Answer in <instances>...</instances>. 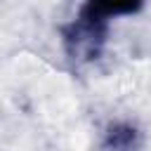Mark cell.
Listing matches in <instances>:
<instances>
[{
  "label": "cell",
  "mask_w": 151,
  "mask_h": 151,
  "mask_svg": "<svg viewBox=\"0 0 151 151\" xmlns=\"http://www.w3.org/2000/svg\"><path fill=\"white\" fill-rule=\"evenodd\" d=\"M109 40V19L83 5L73 21L61 26V45L73 64H92L101 57Z\"/></svg>",
  "instance_id": "cell-1"
},
{
  "label": "cell",
  "mask_w": 151,
  "mask_h": 151,
  "mask_svg": "<svg viewBox=\"0 0 151 151\" xmlns=\"http://www.w3.org/2000/svg\"><path fill=\"white\" fill-rule=\"evenodd\" d=\"M142 132L132 123H111L101 139V151H142Z\"/></svg>",
  "instance_id": "cell-2"
},
{
  "label": "cell",
  "mask_w": 151,
  "mask_h": 151,
  "mask_svg": "<svg viewBox=\"0 0 151 151\" xmlns=\"http://www.w3.org/2000/svg\"><path fill=\"white\" fill-rule=\"evenodd\" d=\"M90 9L99 12L101 17H125V14H137L144 7V0H83Z\"/></svg>",
  "instance_id": "cell-3"
}]
</instances>
